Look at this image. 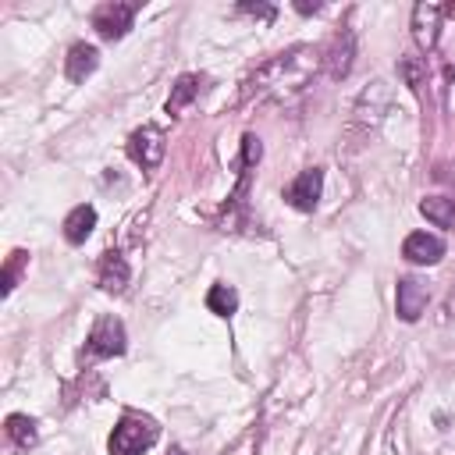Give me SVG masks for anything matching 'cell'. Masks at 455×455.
I'll return each mask as SVG.
<instances>
[{
    "instance_id": "cell-1",
    "label": "cell",
    "mask_w": 455,
    "mask_h": 455,
    "mask_svg": "<svg viewBox=\"0 0 455 455\" xmlns=\"http://www.w3.org/2000/svg\"><path fill=\"white\" fill-rule=\"evenodd\" d=\"M316 64H320V57L309 46H291L288 53H277L270 64H263L256 71V78L249 82L245 96L256 92V100H263V96L284 100L288 92H299L306 85V78L316 71Z\"/></svg>"
},
{
    "instance_id": "cell-2",
    "label": "cell",
    "mask_w": 455,
    "mask_h": 455,
    "mask_svg": "<svg viewBox=\"0 0 455 455\" xmlns=\"http://www.w3.org/2000/svg\"><path fill=\"white\" fill-rule=\"evenodd\" d=\"M156 434H160V430H156L153 419L124 416V419L114 427L107 448H110V455H142V451H149V448L156 444Z\"/></svg>"
},
{
    "instance_id": "cell-3",
    "label": "cell",
    "mask_w": 455,
    "mask_h": 455,
    "mask_svg": "<svg viewBox=\"0 0 455 455\" xmlns=\"http://www.w3.org/2000/svg\"><path fill=\"white\" fill-rule=\"evenodd\" d=\"M128 348V334H124V323L117 316H100L85 338V359H114V355H124Z\"/></svg>"
},
{
    "instance_id": "cell-4",
    "label": "cell",
    "mask_w": 455,
    "mask_h": 455,
    "mask_svg": "<svg viewBox=\"0 0 455 455\" xmlns=\"http://www.w3.org/2000/svg\"><path fill=\"white\" fill-rule=\"evenodd\" d=\"M135 14H139V4H121V0L100 4V7L92 11V28H96L103 39L114 43V39H124V36H128Z\"/></svg>"
},
{
    "instance_id": "cell-5",
    "label": "cell",
    "mask_w": 455,
    "mask_h": 455,
    "mask_svg": "<svg viewBox=\"0 0 455 455\" xmlns=\"http://www.w3.org/2000/svg\"><path fill=\"white\" fill-rule=\"evenodd\" d=\"M128 156H132L142 171L160 167V160H164V132H160L156 124H142V128H135L132 139H128Z\"/></svg>"
},
{
    "instance_id": "cell-6",
    "label": "cell",
    "mask_w": 455,
    "mask_h": 455,
    "mask_svg": "<svg viewBox=\"0 0 455 455\" xmlns=\"http://www.w3.org/2000/svg\"><path fill=\"white\" fill-rule=\"evenodd\" d=\"M320 192H323V171L320 167H306L295 181H288L284 188V203L302 210V213H313L316 203H320Z\"/></svg>"
},
{
    "instance_id": "cell-7",
    "label": "cell",
    "mask_w": 455,
    "mask_h": 455,
    "mask_svg": "<svg viewBox=\"0 0 455 455\" xmlns=\"http://www.w3.org/2000/svg\"><path fill=\"white\" fill-rule=\"evenodd\" d=\"M427 299H430V291H427V284H423L419 277H398L395 309H398V316H402L405 323H416V320H419V313L427 309Z\"/></svg>"
},
{
    "instance_id": "cell-8",
    "label": "cell",
    "mask_w": 455,
    "mask_h": 455,
    "mask_svg": "<svg viewBox=\"0 0 455 455\" xmlns=\"http://www.w3.org/2000/svg\"><path fill=\"white\" fill-rule=\"evenodd\" d=\"M402 256H405L409 263H416V267H434V263H441V256H444V242H441L437 235L412 231V235L402 242Z\"/></svg>"
},
{
    "instance_id": "cell-9",
    "label": "cell",
    "mask_w": 455,
    "mask_h": 455,
    "mask_svg": "<svg viewBox=\"0 0 455 455\" xmlns=\"http://www.w3.org/2000/svg\"><path fill=\"white\" fill-rule=\"evenodd\" d=\"M441 14H444V7H437V4H416L412 7V39L419 43V50H434L437 46Z\"/></svg>"
},
{
    "instance_id": "cell-10",
    "label": "cell",
    "mask_w": 455,
    "mask_h": 455,
    "mask_svg": "<svg viewBox=\"0 0 455 455\" xmlns=\"http://www.w3.org/2000/svg\"><path fill=\"white\" fill-rule=\"evenodd\" d=\"M387 100H391V92H387V85L377 78V82H370V89H363L359 92V100H355V124H366V128H373L377 121H380V114L387 110Z\"/></svg>"
},
{
    "instance_id": "cell-11",
    "label": "cell",
    "mask_w": 455,
    "mask_h": 455,
    "mask_svg": "<svg viewBox=\"0 0 455 455\" xmlns=\"http://www.w3.org/2000/svg\"><path fill=\"white\" fill-rule=\"evenodd\" d=\"M128 277H132V270H128L124 256H121L117 249H107V252L100 256V267H96V281H100V288L110 291V295H121V291L128 288Z\"/></svg>"
},
{
    "instance_id": "cell-12",
    "label": "cell",
    "mask_w": 455,
    "mask_h": 455,
    "mask_svg": "<svg viewBox=\"0 0 455 455\" xmlns=\"http://www.w3.org/2000/svg\"><path fill=\"white\" fill-rule=\"evenodd\" d=\"M352 53H355V36L352 32H338L331 39V46H327V57H320V60H327V75L331 78H345L352 71Z\"/></svg>"
},
{
    "instance_id": "cell-13",
    "label": "cell",
    "mask_w": 455,
    "mask_h": 455,
    "mask_svg": "<svg viewBox=\"0 0 455 455\" xmlns=\"http://www.w3.org/2000/svg\"><path fill=\"white\" fill-rule=\"evenodd\" d=\"M96 64H100V50L92 43H75L68 50V57H64V75L71 82H85L96 71Z\"/></svg>"
},
{
    "instance_id": "cell-14",
    "label": "cell",
    "mask_w": 455,
    "mask_h": 455,
    "mask_svg": "<svg viewBox=\"0 0 455 455\" xmlns=\"http://www.w3.org/2000/svg\"><path fill=\"white\" fill-rule=\"evenodd\" d=\"M92 228H96V210H92L89 203L75 206V210L64 217V238H68L71 245H82V242L92 235Z\"/></svg>"
},
{
    "instance_id": "cell-15",
    "label": "cell",
    "mask_w": 455,
    "mask_h": 455,
    "mask_svg": "<svg viewBox=\"0 0 455 455\" xmlns=\"http://www.w3.org/2000/svg\"><path fill=\"white\" fill-rule=\"evenodd\" d=\"M203 89V78L199 75H181L174 85H171V96H167V114H181Z\"/></svg>"
},
{
    "instance_id": "cell-16",
    "label": "cell",
    "mask_w": 455,
    "mask_h": 455,
    "mask_svg": "<svg viewBox=\"0 0 455 455\" xmlns=\"http://www.w3.org/2000/svg\"><path fill=\"white\" fill-rule=\"evenodd\" d=\"M7 437H11V444H18L21 451H28V448H36V441H39V430H36V419H32V416H21V412H14V416H7Z\"/></svg>"
},
{
    "instance_id": "cell-17",
    "label": "cell",
    "mask_w": 455,
    "mask_h": 455,
    "mask_svg": "<svg viewBox=\"0 0 455 455\" xmlns=\"http://www.w3.org/2000/svg\"><path fill=\"white\" fill-rule=\"evenodd\" d=\"M419 213H423L430 224H437V228H451V224H455V199L427 196V199L419 203Z\"/></svg>"
},
{
    "instance_id": "cell-18",
    "label": "cell",
    "mask_w": 455,
    "mask_h": 455,
    "mask_svg": "<svg viewBox=\"0 0 455 455\" xmlns=\"http://www.w3.org/2000/svg\"><path fill=\"white\" fill-rule=\"evenodd\" d=\"M206 309L217 313V316H231L238 309V291L231 284H213L206 291Z\"/></svg>"
},
{
    "instance_id": "cell-19",
    "label": "cell",
    "mask_w": 455,
    "mask_h": 455,
    "mask_svg": "<svg viewBox=\"0 0 455 455\" xmlns=\"http://www.w3.org/2000/svg\"><path fill=\"white\" fill-rule=\"evenodd\" d=\"M28 263V252H21V249H14L11 252V259H7V267H4V277H0V291L4 295H11L14 291V284H18V277H21V267Z\"/></svg>"
},
{
    "instance_id": "cell-20",
    "label": "cell",
    "mask_w": 455,
    "mask_h": 455,
    "mask_svg": "<svg viewBox=\"0 0 455 455\" xmlns=\"http://www.w3.org/2000/svg\"><path fill=\"white\" fill-rule=\"evenodd\" d=\"M398 75L405 78V85H409L412 92H419V89H423V68H419V60L402 57V60H398Z\"/></svg>"
},
{
    "instance_id": "cell-21",
    "label": "cell",
    "mask_w": 455,
    "mask_h": 455,
    "mask_svg": "<svg viewBox=\"0 0 455 455\" xmlns=\"http://www.w3.org/2000/svg\"><path fill=\"white\" fill-rule=\"evenodd\" d=\"M259 156H263L259 139H256V135H245V139H242V171H252V167L259 164Z\"/></svg>"
},
{
    "instance_id": "cell-22",
    "label": "cell",
    "mask_w": 455,
    "mask_h": 455,
    "mask_svg": "<svg viewBox=\"0 0 455 455\" xmlns=\"http://www.w3.org/2000/svg\"><path fill=\"white\" fill-rule=\"evenodd\" d=\"M238 11H242V14H252V18H263V21L274 18V7H270V4H238Z\"/></svg>"
},
{
    "instance_id": "cell-23",
    "label": "cell",
    "mask_w": 455,
    "mask_h": 455,
    "mask_svg": "<svg viewBox=\"0 0 455 455\" xmlns=\"http://www.w3.org/2000/svg\"><path fill=\"white\" fill-rule=\"evenodd\" d=\"M320 7H323L320 0H313V4H309V0H299V4H295V11H299V14H316Z\"/></svg>"
},
{
    "instance_id": "cell-24",
    "label": "cell",
    "mask_w": 455,
    "mask_h": 455,
    "mask_svg": "<svg viewBox=\"0 0 455 455\" xmlns=\"http://www.w3.org/2000/svg\"><path fill=\"white\" fill-rule=\"evenodd\" d=\"M171 455H185V451H181V448H174V451H171Z\"/></svg>"
}]
</instances>
